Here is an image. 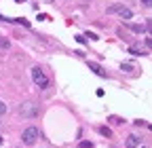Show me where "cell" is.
Here are the masks:
<instances>
[{
	"instance_id": "obj_1",
	"label": "cell",
	"mask_w": 152,
	"mask_h": 148,
	"mask_svg": "<svg viewBox=\"0 0 152 148\" xmlns=\"http://www.w3.org/2000/svg\"><path fill=\"white\" fill-rule=\"evenodd\" d=\"M32 81H34L36 87H40V89H47V87H49V76L42 72L40 66H34V68H32Z\"/></svg>"
},
{
	"instance_id": "obj_2",
	"label": "cell",
	"mask_w": 152,
	"mask_h": 148,
	"mask_svg": "<svg viewBox=\"0 0 152 148\" xmlns=\"http://www.w3.org/2000/svg\"><path fill=\"white\" fill-rule=\"evenodd\" d=\"M19 112H21L26 119H34L40 114V106L34 104V102H23L21 106H19Z\"/></svg>"
},
{
	"instance_id": "obj_3",
	"label": "cell",
	"mask_w": 152,
	"mask_h": 148,
	"mask_svg": "<svg viewBox=\"0 0 152 148\" xmlns=\"http://www.w3.org/2000/svg\"><path fill=\"white\" fill-rule=\"evenodd\" d=\"M38 138H40V131H38L36 127H26L23 133H21V140H23L26 146H34L38 142Z\"/></svg>"
},
{
	"instance_id": "obj_4",
	"label": "cell",
	"mask_w": 152,
	"mask_h": 148,
	"mask_svg": "<svg viewBox=\"0 0 152 148\" xmlns=\"http://www.w3.org/2000/svg\"><path fill=\"white\" fill-rule=\"evenodd\" d=\"M89 70H91L93 74H97V76H102V78H106V76H108V72H106L99 64H95V62H89Z\"/></svg>"
},
{
	"instance_id": "obj_5",
	"label": "cell",
	"mask_w": 152,
	"mask_h": 148,
	"mask_svg": "<svg viewBox=\"0 0 152 148\" xmlns=\"http://www.w3.org/2000/svg\"><path fill=\"white\" fill-rule=\"evenodd\" d=\"M140 144H142V138H137V136H129L125 140V146L127 148H140Z\"/></svg>"
},
{
	"instance_id": "obj_6",
	"label": "cell",
	"mask_w": 152,
	"mask_h": 148,
	"mask_svg": "<svg viewBox=\"0 0 152 148\" xmlns=\"http://www.w3.org/2000/svg\"><path fill=\"white\" fill-rule=\"evenodd\" d=\"M129 53H131V55H148V53H146V51H142V47H137V45L129 47Z\"/></svg>"
},
{
	"instance_id": "obj_7",
	"label": "cell",
	"mask_w": 152,
	"mask_h": 148,
	"mask_svg": "<svg viewBox=\"0 0 152 148\" xmlns=\"http://www.w3.org/2000/svg\"><path fill=\"white\" fill-rule=\"evenodd\" d=\"M118 13H121L123 19H131V17H133V13H131L129 9H118Z\"/></svg>"
},
{
	"instance_id": "obj_8",
	"label": "cell",
	"mask_w": 152,
	"mask_h": 148,
	"mask_svg": "<svg viewBox=\"0 0 152 148\" xmlns=\"http://www.w3.org/2000/svg\"><path fill=\"white\" fill-rule=\"evenodd\" d=\"M99 133H102L104 138H110V136H112V129H110V127H99Z\"/></svg>"
},
{
	"instance_id": "obj_9",
	"label": "cell",
	"mask_w": 152,
	"mask_h": 148,
	"mask_svg": "<svg viewBox=\"0 0 152 148\" xmlns=\"http://www.w3.org/2000/svg\"><path fill=\"white\" fill-rule=\"evenodd\" d=\"M108 121H110V123H114V125H121V123H125V121H123L121 116H110Z\"/></svg>"
},
{
	"instance_id": "obj_10",
	"label": "cell",
	"mask_w": 152,
	"mask_h": 148,
	"mask_svg": "<svg viewBox=\"0 0 152 148\" xmlns=\"http://www.w3.org/2000/svg\"><path fill=\"white\" fill-rule=\"evenodd\" d=\"M0 49H9V40L4 36H0Z\"/></svg>"
},
{
	"instance_id": "obj_11",
	"label": "cell",
	"mask_w": 152,
	"mask_h": 148,
	"mask_svg": "<svg viewBox=\"0 0 152 148\" xmlns=\"http://www.w3.org/2000/svg\"><path fill=\"white\" fill-rule=\"evenodd\" d=\"M78 148H93V144L87 142V140H83V142H78Z\"/></svg>"
},
{
	"instance_id": "obj_12",
	"label": "cell",
	"mask_w": 152,
	"mask_h": 148,
	"mask_svg": "<svg viewBox=\"0 0 152 148\" xmlns=\"http://www.w3.org/2000/svg\"><path fill=\"white\" fill-rule=\"evenodd\" d=\"M7 110H9V106H7V104H4L2 100H0V114H4V112H7Z\"/></svg>"
},
{
	"instance_id": "obj_13",
	"label": "cell",
	"mask_w": 152,
	"mask_h": 148,
	"mask_svg": "<svg viewBox=\"0 0 152 148\" xmlns=\"http://www.w3.org/2000/svg\"><path fill=\"white\" fill-rule=\"evenodd\" d=\"M129 28H131L133 32H137V34H142V32H144V28H142V26H129Z\"/></svg>"
},
{
	"instance_id": "obj_14",
	"label": "cell",
	"mask_w": 152,
	"mask_h": 148,
	"mask_svg": "<svg viewBox=\"0 0 152 148\" xmlns=\"http://www.w3.org/2000/svg\"><path fill=\"white\" fill-rule=\"evenodd\" d=\"M123 70H127V72H129V70H133V66H131V64H123Z\"/></svg>"
},
{
	"instance_id": "obj_15",
	"label": "cell",
	"mask_w": 152,
	"mask_h": 148,
	"mask_svg": "<svg viewBox=\"0 0 152 148\" xmlns=\"http://www.w3.org/2000/svg\"><path fill=\"white\" fill-rule=\"evenodd\" d=\"M142 4L144 7H150V0H142Z\"/></svg>"
},
{
	"instance_id": "obj_16",
	"label": "cell",
	"mask_w": 152,
	"mask_h": 148,
	"mask_svg": "<svg viewBox=\"0 0 152 148\" xmlns=\"http://www.w3.org/2000/svg\"><path fill=\"white\" fill-rule=\"evenodd\" d=\"M0 142H2V138H0Z\"/></svg>"
}]
</instances>
